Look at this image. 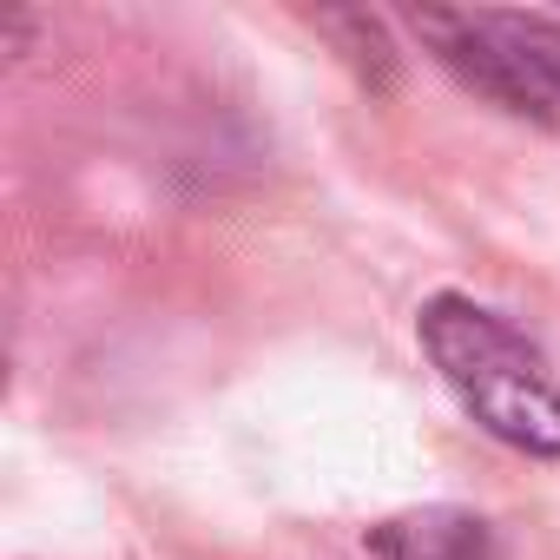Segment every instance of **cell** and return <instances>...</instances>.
<instances>
[{
	"mask_svg": "<svg viewBox=\"0 0 560 560\" xmlns=\"http://www.w3.org/2000/svg\"><path fill=\"white\" fill-rule=\"evenodd\" d=\"M508 47L527 60V73L547 86V100H560V21H534V14H494Z\"/></svg>",
	"mask_w": 560,
	"mask_h": 560,
	"instance_id": "obj_5",
	"label": "cell"
},
{
	"mask_svg": "<svg viewBox=\"0 0 560 560\" xmlns=\"http://www.w3.org/2000/svg\"><path fill=\"white\" fill-rule=\"evenodd\" d=\"M416 337L448 383V396L514 455L560 462V389L540 363V350L488 304L442 291L416 311Z\"/></svg>",
	"mask_w": 560,
	"mask_h": 560,
	"instance_id": "obj_1",
	"label": "cell"
},
{
	"mask_svg": "<svg viewBox=\"0 0 560 560\" xmlns=\"http://www.w3.org/2000/svg\"><path fill=\"white\" fill-rule=\"evenodd\" d=\"M317 27L330 40H343V60L357 67L363 86H376V93L396 86V47H389L383 21H370V14H317Z\"/></svg>",
	"mask_w": 560,
	"mask_h": 560,
	"instance_id": "obj_4",
	"label": "cell"
},
{
	"mask_svg": "<svg viewBox=\"0 0 560 560\" xmlns=\"http://www.w3.org/2000/svg\"><path fill=\"white\" fill-rule=\"evenodd\" d=\"M409 27H416V40L462 80V86H475L481 100H494L501 113H521V119H553V100H547V86L527 73V60L508 47V34H501V21L494 14H448V8H422V14H409Z\"/></svg>",
	"mask_w": 560,
	"mask_h": 560,
	"instance_id": "obj_2",
	"label": "cell"
},
{
	"mask_svg": "<svg viewBox=\"0 0 560 560\" xmlns=\"http://www.w3.org/2000/svg\"><path fill=\"white\" fill-rule=\"evenodd\" d=\"M363 540H370L376 560H501L494 527L475 508H448V501L402 508V514L376 521Z\"/></svg>",
	"mask_w": 560,
	"mask_h": 560,
	"instance_id": "obj_3",
	"label": "cell"
}]
</instances>
